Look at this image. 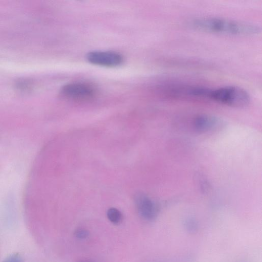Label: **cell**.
I'll return each instance as SVG.
<instances>
[{"label": "cell", "mask_w": 262, "mask_h": 262, "mask_svg": "<svg viewBox=\"0 0 262 262\" xmlns=\"http://www.w3.org/2000/svg\"><path fill=\"white\" fill-rule=\"evenodd\" d=\"M186 226L187 227V228H188L189 230H193L195 229L196 227V224L193 221L190 220L188 222H187Z\"/></svg>", "instance_id": "cell-10"}, {"label": "cell", "mask_w": 262, "mask_h": 262, "mask_svg": "<svg viewBox=\"0 0 262 262\" xmlns=\"http://www.w3.org/2000/svg\"><path fill=\"white\" fill-rule=\"evenodd\" d=\"M135 202L139 215L144 220L151 221L154 220L158 212V207L155 202L144 194L137 195Z\"/></svg>", "instance_id": "cell-5"}, {"label": "cell", "mask_w": 262, "mask_h": 262, "mask_svg": "<svg viewBox=\"0 0 262 262\" xmlns=\"http://www.w3.org/2000/svg\"><path fill=\"white\" fill-rule=\"evenodd\" d=\"M75 236L78 239H85L89 236V232L84 229L79 228L75 230Z\"/></svg>", "instance_id": "cell-8"}, {"label": "cell", "mask_w": 262, "mask_h": 262, "mask_svg": "<svg viewBox=\"0 0 262 262\" xmlns=\"http://www.w3.org/2000/svg\"><path fill=\"white\" fill-rule=\"evenodd\" d=\"M96 93L95 88L85 82H73L64 85L61 90V95L70 100L77 101H88Z\"/></svg>", "instance_id": "cell-3"}, {"label": "cell", "mask_w": 262, "mask_h": 262, "mask_svg": "<svg viewBox=\"0 0 262 262\" xmlns=\"http://www.w3.org/2000/svg\"><path fill=\"white\" fill-rule=\"evenodd\" d=\"M191 25L202 31L227 35H253L260 32L258 25L219 17L195 18L192 21Z\"/></svg>", "instance_id": "cell-1"}, {"label": "cell", "mask_w": 262, "mask_h": 262, "mask_svg": "<svg viewBox=\"0 0 262 262\" xmlns=\"http://www.w3.org/2000/svg\"><path fill=\"white\" fill-rule=\"evenodd\" d=\"M3 262H22V259L19 254L14 253L9 256Z\"/></svg>", "instance_id": "cell-9"}, {"label": "cell", "mask_w": 262, "mask_h": 262, "mask_svg": "<svg viewBox=\"0 0 262 262\" xmlns=\"http://www.w3.org/2000/svg\"><path fill=\"white\" fill-rule=\"evenodd\" d=\"M208 99L237 107L247 105L250 100L249 93L244 89L236 86H225L210 89Z\"/></svg>", "instance_id": "cell-2"}, {"label": "cell", "mask_w": 262, "mask_h": 262, "mask_svg": "<svg viewBox=\"0 0 262 262\" xmlns=\"http://www.w3.org/2000/svg\"><path fill=\"white\" fill-rule=\"evenodd\" d=\"M106 215L110 221L114 224L117 225L120 224L123 219L122 213L115 208L108 209Z\"/></svg>", "instance_id": "cell-7"}, {"label": "cell", "mask_w": 262, "mask_h": 262, "mask_svg": "<svg viewBox=\"0 0 262 262\" xmlns=\"http://www.w3.org/2000/svg\"><path fill=\"white\" fill-rule=\"evenodd\" d=\"M86 58L92 64L112 67L120 65L123 57L120 54L112 51H94L88 53Z\"/></svg>", "instance_id": "cell-4"}, {"label": "cell", "mask_w": 262, "mask_h": 262, "mask_svg": "<svg viewBox=\"0 0 262 262\" xmlns=\"http://www.w3.org/2000/svg\"><path fill=\"white\" fill-rule=\"evenodd\" d=\"M219 118L208 115H201L196 117L193 120L194 128L200 132H207L215 129L220 125Z\"/></svg>", "instance_id": "cell-6"}, {"label": "cell", "mask_w": 262, "mask_h": 262, "mask_svg": "<svg viewBox=\"0 0 262 262\" xmlns=\"http://www.w3.org/2000/svg\"><path fill=\"white\" fill-rule=\"evenodd\" d=\"M79 262H94V261H90V260H82V261H80Z\"/></svg>", "instance_id": "cell-11"}]
</instances>
